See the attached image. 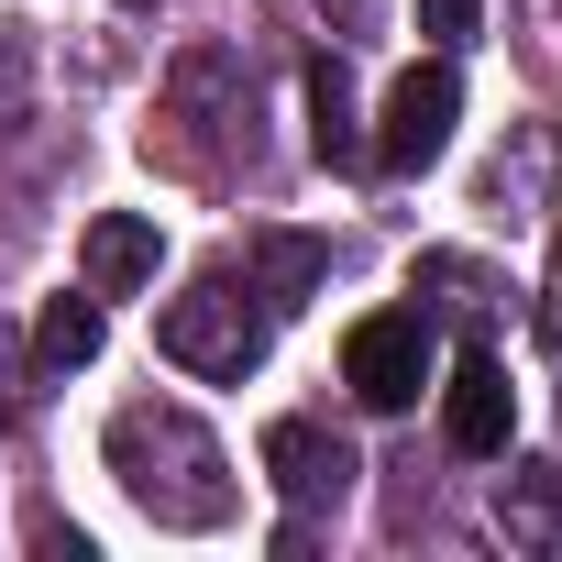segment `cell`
I'll return each mask as SVG.
<instances>
[{"label":"cell","instance_id":"cell-15","mask_svg":"<svg viewBox=\"0 0 562 562\" xmlns=\"http://www.w3.org/2000/svg\"><path fill=\"white\" fill-rule=\"evenodd\" d=\"M34 111V23H0V133Z\"/></svg>","mask_w":562,"mask_h":562},{"label":"cell","instance_id":"cell-5","mask_svg":"<svg viewBox=\"0 0 562 562\" xmlns=\"http://www.w3.org/2000/svg\"><path fill=\"white\" fill-rule=\"evenodd\" d=\"M265 474H276V496H288L299 518H331L364 463H353V441L321 430V419H276V430H265Z\"/></svg>","mask_w":562,"mask_h":562},{"label":"cell","instance_id":"cell-12","mask_svg":"<svg viewBox=\"0 0 562 562\" xmlns=\"http://www.w3.org/2000/svg\"><path fill=\"white\" fill-rule=\"evenodd\" d=\"M100 331H111V321H100V288L45 299V321H34V364H45V375H78V364L100 353Z\"/></svg>","mask_w":562,"mask_h":562},{"label":"cell","instance_id":"cell-9","mask_svg":"<svg viewBox=\"0 0 562 562\" xmlns=\"http://www.w3.org/2000/svg\"><path fill=\"white\" fill-rule=\"evenodd\" d=\"M496 540L507 551H562V463H507L496 474Z\"/></svg>","mask_w":562,"mask_h":562},{"label":"cell","instance_id":"cell-19","mask_svg":"<svg viewBox=\"0 0 562 562\" xmlns=\"http://www.w3.org/2000/svg\"><path fill=\"white\" fill-rule=\"evenodd\" d=\"M122 12H155V0H122Z\"/></svg>","mask_w":562,"mask_h":562},{"label":"cell","instance_id":"cell-17","mask_svg":"<svg viewBox=\"0 0 562 562\" xmlns=\"http://www.w3.org/2000/svg\"><path fill=\"white\" fill-rule=\"evenodd\" d=\"M540 342L562 353V232H551V276H540Z\"/></svg>","mask_w":562,"mask_h":562},{"label":"cell","instance_id":"cell-16","mask_svg":"<svg viewBox=\"0 0 562 562\" xmlns=\"http://www.w3.org/2000/svg\"><path fill=\"white\" fill-rule=\"evenodd\" d=\"M419 34H430L441 56H463V45L485 34V0H419Z\"/></svg>","mask_w":562,"mask_h":562},{"label":"cell","instance_id":"cell-6","mask_svg":"<svg viewBox=\"0 0 562 562\" xmlns=\"http://www.w3.org/2000/svg\"><path fill=\"white\" fill-rule=\"evenodd\" d=\"M507 430H518V386H507V364H496V353H463V364L441 375V441L474 452V463H496Z\"/></svg>","mask_w":562,"mask_h":562},{"label":"cell","instance_id":"cell-8","mask_svg":"<svg viewBox=\"0 0 562 562\" xmlns=\"http://www.w3.org/2000/svg\"><path fill=\"white\" fill-rule=\"evenodd\" d=\"M551 177H562V133H551V122H518V144L485 166V188H474V199H485L496 221H540Z\"/></svg>","mask_w":562,"mask_h":562},{"label":"cell","instance_id":"cell-3","mask_svg":"<svg viewBox=\"0 0 562 562\" xmlns=\"http://www.w3.org/2000/svg\"><path fill=\"white\" fill-rule=\"evenodd\" d=\"M452 122H463V78H452V56H430V67H408V78L386 89V111H375L364 155H375V166H397V177H419V166H441V155H452Z\"/></svg>","mask_w":562,"mask_h":562},{"label":"cell","instance_id":"cell-1","mask_svg":"<svg viewBox=\"0 0 562 562\" xmlns=\"http://www.w3.org/2000/svg\"><path fill=\"white\" fill-rule=\"evenodd\" d=\"M111 474H122V496L155 518V529H221L232 518V463H221V441L177 408V397H133V408H111Z\"/></svg>","mask_w":562,"mask_h":562},{"label":"cell","instance_id":"cell-11","mask_svg":"<svg viewBox=\"0 0 562 562\" xmlns=\"http://www.w3.org/2000/svg\"><path fill=\"white\" fill-rule=\"evenodd\" d=\"M310 155H321V166H353V155H364V111H353V67H342V56L310 67Z\"/></svg>","mask_w":562,"mask_h":562},{"label":"cell","instance_id":"cell-13","mask_svg":"<svg viewBox=\"0 0 562 562\" xmlns=\"http://www.w3.org/2000/svg\"><path fill=\"white\" fill-rule=\"evenodd\" d=\"M254 276H265V310H310V288H321V243H299V232H265L254 243Z\"/></svg>","mask_w":562,"mask_h":562},{"label":"cell","instance_id":"cell-7","mask_svg":"<svg viewBox=\"0 0 562 562\" xmlns=\"http://www.w3.org/2000/svg\"><path fill=\"white\" fill-rule=\"evenodd\" d=\"M155 254H166V232H155L144 210H100V221H89V243H78V265H89V288H100V299L155 288Z\"/></svg>","mask_w":562,"mask_h":562},{"label":"cell","instance_id":"cell-10","mask_svg":"<svg viewBox=\"0 0 562 562\" xmlns=\"http://www.w3.org/2000/svg\"><path fill=\"white\" fill-rule=\"evenodd\" d=\"M166 100H177V122H199V133H243V67L221 56V45H188L177 56V78H166Z\"/></svg>","mask_w":562,"mask_h":562},{"label":"cell","instance_id":"cell-18","mask_svg":"<svg viewBox=\"0 0 562 562\" xmlns=\"http://www.w3.org/2000/svg\"><path fill=\"white\" fill-rule=\"evenodd\" d=\"M321 12H331V23H364V12H375V0H321Z\"/></svg>","mask_w":562,"mask_h":562},{"label":"cell","instance_id":"cell-4","mask_svg":"<svg viewBox=\"0 0 562 562\" xmlns=\"http://www.w3.org/2000/svg\"><path fill=\"white\" fill-rule=\"evenodd\" d=\"M430 364H441L430 310H375V321H353V342H342V386H353L364 408H408V397L430 386Z\"/></svg>","mask_w":562,"mask_h":562},{"label":"cell","instance_id":"cell-14","mask_svg":"<svg viewBox=\"0 0 562 562\" xmlns=\"http://www.w3.org/2000/svg\"><path fill=\"white\" fill-rule=\"evenodd\" d=\"M408 299H430V310H452V321H485V310H496V276H485V265H463V254H419Z\"/></svg>","mask_w":562,"mask_h":562},{"label":"cell","instance_id":"cell-2","mask_svg":"<svg viewBox=\"0 0 562 562\" xmlns=\"http://www.w3.org/2000/svg\"><path fill=\"white\" fill-rule=\"evenodd\" d=\"M265 299L243 288V276L221 265V276H199V288H177L166 310H155V342H166V364H188V375H221V386H243L254 364H265Z\"/></svg>","mask_w":562,"mask_h":562}]
</instances>
